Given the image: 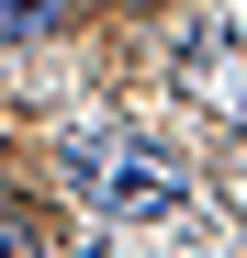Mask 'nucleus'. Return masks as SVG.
Segmentation results:
<instances>
[{"label":"nucleus","mask_w":247,"mask_h":258,"mask_svg":"<svg viewBox=\"0 0 247 258\" xmlns=\"http://www.w3.org/2000/svg\"><path fill=\"white\" fill-rule=\"evenodd\" d=\"M68 34V0H0V45H45Z\"/></svg>","instance_id":"obj_2"},{"label":"nucleus","mask_w":247,"mask_h":258,"mask_svg":"<svg viewBox=\"0 0 247 258\" xmlns=\"http://www.w3.org/2000/svg\"><path fill=\"white\" fill-rule=\"evenodd\" d=\"M68 180H79V202H90L101 225H169V213H191L180 157H157L146 135H79L68 146Z\"/></svg>","instance_id":"obj_1"},{"label":"nucleus","mask_w":247,"mask_h":258,"mask_svg":"<svg viewBox=\"0 0 247 258\" xmlns=\"http://www.w3.org/2000/svg\"><path fill=\"white\" fill-rule=\"evenodd\" d=\"M79 258H112V247H79Z\"/></svg>","instance_id":"obj_4"},{"label":"nucleus","mask_w":247,"mask_h":258,"mask_svg":"<svg viewBox=\"0 0 247 258\" xmlns=\"http://www.w3.org/2000/svg\"><path fill=\"white\" fill-rule=\"evenodd\" d=\"M236 123H247V112H236Z\"/></svg>","instance_id":"obj_5"},{"label":"nucleus","mask_w":247,"mask_h":258,"mask_svg":"<svg viewBox=\"0 0 247 258\" xmlns=\"http://www.w3.org/2000/svg\"><path fill=\"white\" fill-rule=\"evenodd\" d=\"M0 258H45V236H34V213H12V202H0Z\"/></svg>","instance_id":"obj_3"}]
</instances>
